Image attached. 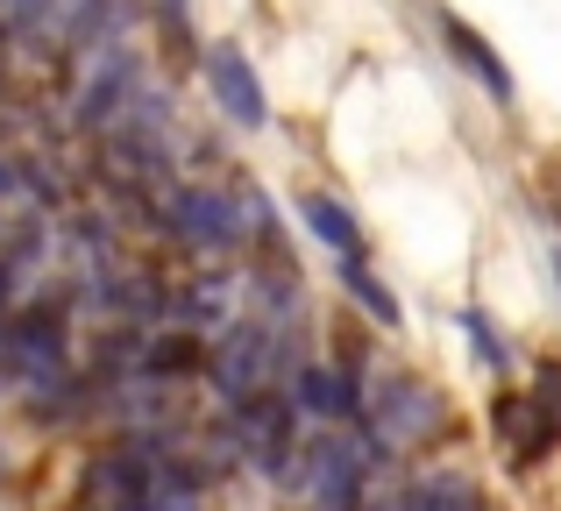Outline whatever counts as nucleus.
<instances>
[{"mask_svg":"<svg viewBox=\"0 0 561 511\" xmlns=\"http://www.w3.org/2000/svg\"><path fill=\"white\" fill-rule=\"evenodd\" d=\"M291 405H299L306 419H328V427L363 419V391H356V376H348L342 362H306V370L291 376Z\"/></svg>","mask_w":561,"mask_h":511,"instance_id":"0eeeda50","label":"nucleus"},{"mask_svg":"<svg viewBox=\"0 0 561 511\" xmlns=\"http://www.w3.org/2000/svg\"><path fill=\"white\" fill-rule=\"evenodd\" d=\"M534 405L561 427V362H540V376H534Z\"/></svg>","mask_w":561,"mask_h":511,"instance_id":"dca6fc26","label":"nucleus"},{"mask_svg":"<svg viewBox=\"0 0 561 511\" xmlns=\"http://www.w3.org/2000/svg\"><path fill=\"white\" fill-rule=\"evenodd\" d=\"M342 270H348V291H356V299H363V305H370V313L383 320V327H398V299H391V291H383V284H377V277H370V270H363V256H342Z\"/></svg>","mask_w":561,"mask_h":511,"instance_id":"ddd939ff","label":"nucleus"},{"mask_svg":"<svg viewBox=\"0 0 561 511\" xmlns=\"http://www.w3.org/2000/svg\"><path fill=\"white\" fill-rule=\"evenodd\" d=\"M142 362H150L157 376H164V370H192V362H199V341H192V334H164V341H150Z\"/></svg>","mask_w":561,"mask_h":511,"instance_id":"4468645a","label":"nucleus"},{"mask_svg":"<svg viewBox=\"0 0 561 511\" xmlns=\"http://www.w3.org/2000/svg\"><path fill=\"white\" fill-rule=\"evenodd\" d=\"M43 8H50V0H0V22H8V28H28Z\"/></svg>","mask_w":561,"mask_h":511,"instance_id":"f3484780","label":"nucleus"},{"mask_svg":"<svg viewBox=\"0 0 561 511\" xmlns=\"http://www.w3.org/2000/svg\"><path fill=\"white\" fill-rule=\"evenodd\" d=\"M383 511H483V490L462 469H434V476H412Z\"/></svg>","mask_w":561,"mask_h":511,"instance_id":"9d476101","label":"nucleus"},{"mask_svg":"<svg viewBox=\"0 0 561 511\" xmlns=\"http://www.w3.org/2000/svg\"><path fill=\"white\" fill-rule=\"evenodd\" d=\"M462 327H469V341H477V356H483V362H491V370H505V362H512V348H505V334H497V327H491V320H483V313H477V305H469V313H462Z\"/></svg>","mask_w":561,"mask_h":511,"instance_id":"2eb2a0df","label":"nucleus"},{"mask_svg":"<svg viewBox=\"0 0 561 511\" xmlns=\"http://www.w3.org/2000/svg\"><path fill=\"white\" fill-rule=\"evenodd\" d=\"M164 8V22H171V36H192V14H185V0H157Z\"/></svg>","mask_w":561,"mask_h":511,"instance_id":"a211bd4d","label":"nucleus"},{"mask_svg":"<svg viewBox=\"0 0 561 511\" xmlns=\"http://www.w3.org/2000/svg\"><path fill=\"white\" fill-rule=\"evenodd\" d=\"M434 28H440V43H448V50H455V57H462V71H469V79H477V85H483V93H497V100H512V93H519V85H512V65H505V57H497V50H491V43H483V36H477V28H469V22H462V14H448V8H434Z\"/></svg>","mask_w":561,"mask_h":511,"instance_id":"1a4fd4ad","label":"nucleus"},{"mask_svg":"<svg viewBox=\"0 0 561 511\" xmlns=\"http://www.w3.org/2000/svg\"><path fill=\"white\" fill-rule=\"evenodd\" d=\"M234 448L256 469L291 476V462H299V405H291V391H256V398L234 405Z\"/></svg>","mask_w":561,"mask_h":511,"instance_id":"7ed1b4c3","label":"nucleus"},{"mask_svg":"<svg viewBox=\"0 0 561 511\" xmlns=\"http://www.w3.org/2000/svg\"><path fill=\"white\" fill-rule=\"evenodd\" d=\"M291 469H299L306 498H313L320 511H356L363 504V484H370V469H377V441L334 427V433H320L313 448H299Z\"/></svg>","mask_w":561,"mask_h":511,"instance_id":"f257e3e1","label":"nucleus"},{"mask_svg":"<svg viewBox=\"0 0 561 511\" xmlns=\"http://www.w3.org/2000/svg\"><path fill=\"white\" fill-rule=\"evenodd\" d=\"M0 291H8V263H0Z\"/></svg>","mask_w":561,"mask_h":511,"instance_id":"6ab92c4d","label":"nucleus"},{"mask_svg":"<svg viewBox=\"0 0 561 511\" xmlns=\"http://www.w3.org/2000/svg\"><path fill=\"white\" fill-rule=\"evenodd\" d=\"M164 228L199 256H228L249 235V199L214 193V185H185V193L164 199Z\"/></svg>","mask_w":561,"mask_h":511,"instance_id":"f03ea898","label":"nucleus"},{"mask_svg":"<svg viewBox=\"0 0 561 511\" xmlns=\"http://www.w3.org/2000/svg\"><path fill=\"white\" fill-rule=\"evenodd\" d=\"M114 511H199V469H179V462H164V476L157 484H142L128 504Z\"/></svg>","mask_w":561,"mask_h":511,"instance_id":"f8f14e48","label":"nucleus"},{"mask_svg":"<svg viewBox=\"0 0 561 511\" xmlns=\"http://www.w3.org/2000/svg\"><path fill=\"white\" fill-rule=\"evenodd\" d=\"M128 85H136V57H128L122 43H107V50H93V65H85L71 114H79V121H107V114H122Z\"/></svg>","mask_w":561,"mask_h":511,"instance_id":"6e6552de","label":"nucleus"},{"mask_svg":"<svg viewBox=\"0 0 561 511\" xmlns=\"http://www.w3.org/2000/svg\"><path fill=\"white\" fill-rule=\"evenodd\" d=\"M206 93H214V107L228 114L234 128H263L271 121V93H263L256 65H249L234 43H214V50H206Z\"/></svg>","mask_w":561,"mask_h":511,"instance_id":"423d86ee","label":"nucleus"},{"mask_svg":"<svg viewBox=\"0 0 561 511\" xmlns=\"http://www.w3.org/2000/svg\"><path fill=\"white\" fill-rule=\"evenodd\" d=\"M299 213H306V235H313L320 249H334V256H363V228H356V213H348L342 199L306 193V199H299Z\"/></svg>","mask_w":561,"mask_h":511,"instance_id":"9b49d317","label":"nucleus"},{"mask_svg":"<svg viewBox=\"0 0 561 511\" xmlns=\"http://www.w3.org/2000/svg\"><path fill=\"white\" fill-rule=\"evenodd\" d=\"M277 334L271 327H228L214 341V356H206V376H214V391L228 405L256 398V391H277Z\"/></svg>","mask_w":561,"mask_h":511,"instance_id":"39448f33","label":"nucleus"},{"mask_svg":"<svg viewBox=\"0 0 561 511\" xmlns=\"http://www.w3.org/2000/svg\"><path fill=\"white\" fill-rule=\"evenodd\" d=\"M554 277H561V256H554Z\"/></svg>","mask_w":561,"mask_h":511,"instance_id":"aec40b11","label":"nucleus"},{"mask_svg":"<svg viewBox=\"0 0 561 511\" xmlns=\"http://www.w3.org/2000/svg\"><path fill=\"white\" fill-rule=\"evenodd\" d=\"M363 413H370V441L377 448H420V441L440 433L448 405H440L420 376H383L377 398H363Z\"/></svg>","mask_w":561,"mask_h":511,"instance_id":"20e7f679","label":"nucleus"}]
</instances>
